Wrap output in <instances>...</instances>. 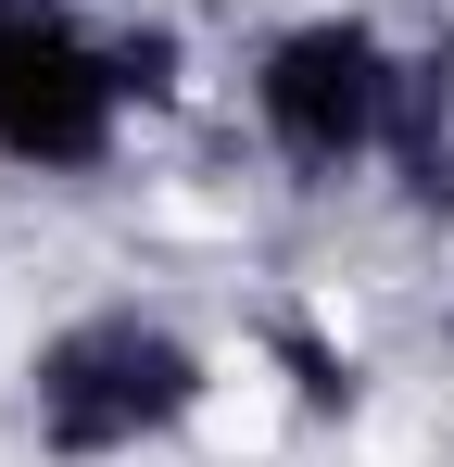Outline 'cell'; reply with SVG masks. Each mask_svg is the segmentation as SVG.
I'll list each match as a JSON object with an SVG mask.
<instances>
[{
  "mask_svg": "<svg viewBox=\"0 0 454 467\" xmlns=\"http://www.w3.org/2000/svg\"><path fill=\"white\" fill-rule=\"evenodd\" d=\"M202 391H215V367H202V341L177 316L101 304V316H64L26 354V430H38V455H64V467H114L139 442H164V430H190Z\"/></svg>",
  "mask_w": 454,
  "mask_h": 467,
  "instance_id": "1",
  "label": "cell"
},
{
  "mask_svg": "<svg viewBox=\"0 0 454 467\" xmlns=\"http://www.w3.org/2000/svg\"><path fill=\"white\" fill-rule=\"evenodd\" d=\"M404 51L378 38L366 13H303L253 51V127L291 177H354L366 152H391L404 127Z\"/></svg>",
  "mask_w": 454,
  "mask_h": 467,
  "instance_id": "2",
  "label": "cell"
},
{
  "mask_svg": "<svg viewBox=\"0 0 454 467\" xmlns=\"http://www.w3.org/2000/svg\"><path fill=\"white\" fill-rule=\"evenodd\" d=\"M127 114H139V88L114 38H88L64 0H0V164L88 177V164H114Z\"/></svg>",
  "mask_w": 454,
  "mask_h": 467,
  "instance_id": "3",
  "label": "cell"
}]
</instances>
